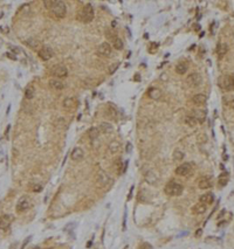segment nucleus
Masks as SVG:
<instances>
[{
  "mask_svg": "<svg viewBox=\"0 0 234 249\" xmlns=\"http://www.w3.org/2000/svg\"><path fill=\"white\" fill-rule=\"evenodd\" d=\"M43 5L47 8H49L52 14L55 15L56 18H63L67 13L66 4L61 0H45Z\"/></svg>",
  "mask_w": 234,
  "mask_h": 249,
  "instance_id": "obj_1",
  "label": "nucleus"
},
{
  "mask_svg": "<svg viewBox=\"0 0 234 249\" xmlns=\"http://www.w3.org/2000/svg\"><path fill=\"white\" fill-rule=\"evenodd\" d=\"M148 96L151 98V99H155V101H159L163 96V93L159 88H150L148 90Z\"/></svg>",
  "mask_w": 234,
  "mask_h": 249,
  "instance_id": "obj_16",
  "label": "nucleus"
},
{
  "mask_svg": "<svg viewBox=\"0 0 234 249\" xmlns=\"http://www.w3.org/2000/svg\"><path fill=\"white\" fill-rule=\"evenodd\" d=\"M214 201V195L212 193H205L199 198V202L204 204V205H211Z\"/></svg>",
  "mask_w": 234,
  "mask_h": 249,
  "instance_id": "obj_18",
  "label": "nucleus"
},
{
  "mask_svg": "<svg viewBox=\"0 0 234 249\" xmlns=\"http://www.w3.org/2000/svg\"><path fill=\"white\" fill-rule=\"evenodd\" d=\"M101 133V130L100 127H90L89 130H88V136H89V138L90 139H96V138H99V136H100Z\"/></svg>",
  "mask_w": 234,
  "mask_h": 249,
  "instance_id": "obj_28",
  "label": "nucleus"
},
{
  "mask_svg": "<svg viewBox=\"0 0 234 249\" xmlns=\"http://www.w3.org/2000/svg\"><path fill=\"white\" fill-rule=\"evenodd\" d=\"M211 185H212V181L208 177H201L198 180V187L201 189H207L211 187Z\"/></svg>",
  "mask_w": 234,
  "mask_h": 249,
  "instance_id": "obj_19",
  "label": "nucleus"
},
{
  "mask_svg": "<svg viewBox=\"0 0 234 249\" xmlns=\"http://www.w3.org/2000/svg\"><path fill=\"white\" fill-rule=\"evenodd\" d=\"M78 20H81L84 24H89L90 21H93L94 19V8L91 4H87L82 7L81 12H78Z\"/></svg>",
  "mask_w": 234,
  "mask_h": 249,
  "instance_id": "obj_2",
  "label": "nucleus"
},
{
  "mask_svg": "<svg viewBox=\"0 0 234 249\" xmlns=\"http://www.w3.org/2000/svg\"><path fill=\"white\" fill-rule=\"evenodd\" d=\"M49 86L54 89V90H62L63 89V82L61 80H56V78H52L49 81Z\"/></svg>",
  "mask_w": 234,
  "mask_h": 249,
  "instance_id": "obj_24",
  "label": "nucleus"
},
{
  "mask_svg": "<svg viewBox=\"0 0 234 249\" xmlns=\"http://www.w3.org/2000/svg\"><path fill=\"white\" fill-rule=\"evenodd\" d=\"M70 158L74 161H80L84 158V151L81 148H75L70 153Z\"/></svg>",
  "mask_w": 234,
  "mask_h": 249,
  "instance_id": "obj_14",
  "label": "nucleus"
},
{
  "mask_svg": "<svg viewBox=\"0 0 234 249\" xmlns=\"http://www.w3.org/2000/svg\"><path fill=\"white\" fill-rule=\"evenodd\" d=\"M4 160V152H0V163Z\"/></svg>",
  "mask_w": 234,
  "mask_h": 249,
  "instance_id": "obj_43",
  "label": "nucleus"
},
{
  "mask_svg": "<svg viewBox=\"0 0 234 249\" xmlns=\"http://www.w3.org/2000/svg\"><path fill=\"white\" fill-rule=\"evenodd\" d=\"M192 102L196 105H204L206 103V96L202 95V94H197L192 97Z\"/></svg>",
  "mask_w": 234,
  "mask_h": 249,
  "instance_id": "obj_25",
  "label": "nucleus"
},
{
  "mask_svg": "<svg viewBox=\"0 0 234 249\" xmlns=\"http://www.w3.org/2000/svg\"><path fill=\"white\" fill-rule=\"evenodd\" d=\"M97 53L100 54L101 56L110 58L111 56V53H112V48H111V46L108 42H103V43H101L100 46H99Z\"/></svg>",
  "mask_w": 234,
  "mask_h": 249,
  "instance_id": "obj_13",
  "label": "nucleus"
},
{
  "mask_svg": "<svg viewBox=\"0 0 234 249\" xmlns=\"http://www.w3.org/2000/svg\"><path fill=\"white\" fill-rule=\"evenodd\" d=\"M112 183V179L110 178V176L104 172V171H100L96 176V184L99 185L100 187H105L108 186L109 184Z\"/></svg>",
  "mask_w": 234,
  "mask_h": 249,
  "instance_id": "obj_8",
  "label": "nucleus"
},
{
  "mask_svg": "<svg viewBox=\"0 0 234 249\" xmlns=\"http://www.w3.org/2000/svg\"><path fill=\"white\" fill-rule=\"evenodd\" d=\"M53 55H54V52H53V49H52L49 46H42V48H41L40 52H39V56H40V59L43 60V61L50 60V59L53 58Z\"/></svg>",
  "mask_w": 234,
  "mask_h": 249,
  "instance_id": "obj_12",
  "label": "nucleus"
},
{
  "mask_svg": "<svg viewBox=\"0 0 234 249\" xmlns=\"http://www.w3.org/2000/svg\"><path fill=\"white\" fill-rule=\"evenodd\" d=\"M144 179L150 185H158L159 184V180H161L159 174L155 170H148L145 172V174H144Z\"/></svg>",
  "mask_w": 234,
  "mask_h": 249,
  "instance_id": "obj_6",
  "label": "nucleus"
},
{
  "mask_svg": "<svg viewBox=\"0 0 234 249\" xmlns=\"http://www.w3.org/2000/svg\"><path fill=\"white\" fill-rule=\"evenodd\" d=\"M202 82V77L199 73H192L187 76L186 78V83L191 87V88H197L199 87Z\"/></svg>",
  "mask_w": 234,
  "mask_h": 249,
  "instance_id": "obj_9",
  "label": "nucleus"
},
{
  "mask_svg": "<svg viewBox=\"0 0 234 249\" xmlns=\"http://www.w3.org/2000/svg\"><path fill=\"white\" fill-rule=\"evenodd\" d=\"M112 47H114L116 50H122V49H123V47H124L123 41H122L120 37H117V39L112 42Z\"/></svg>",
  "mask_w": 234,
  "mask_h": 249,
  "instance_id": "obj_32",
  "label": "nucleus"
},
{
  "mask_svg": "<svg viewBox=\"0 0 234 249\" xmlns=\"http://www.w3.org/2000/svg\"><path fill=\"white\" fill-rule=\"evenodd\" d=\"M9 129H11V125H7V129H6V136L8 135V132H9Z\"/></svg>",
  "mask_w": 234,
  "mask_h": 249,
  "instance_id": "obj_44",
  "label": "nucleus"
},
{
  "mask_svg": "<svg viewBox=\"0 0 234 249\" xmlns=\"http://www.w3.org/2000/svg\"><path fill=\"white\" fill-rule=\"evenodd\" d=\"M32 206V200L28 195H22L19 198L17 205H15V211L18 213H22L25 211H27L28 208H31Z\"/></svg>",
  "mask_w": 234,
  "mask_h": 249,
  "instance_id": "obj_5",
  "label": "nucleus"
},
{
  "mask_svg": "<svg viewBox=\"0 0 234 249\" xmlns=\"http://www.w3.org/2000/svg\"><path fill=\"white\" fill-rule=\"evenodd\" d=\"M222 102L226 105H233L234 104V96L233 95H225L222 97Z\"/></svg>",
  "mask_w": 234,
  "mask_h": 249,
  "instance_id": "obj_31",
  "label": "nucleus"
},
{
  "mask_svg": "<svg viewBox=\"0 0 234 249\" xmlns=\"http://www.w3.org/2000/svg\"><path fill=\"white\" fill-rule=\"evenodd\" d=\"M197 122L199 123H204L205 122V118H206V111L204 109H197L193 111V115H192Z\"/></svg>",
  "mask_w": 234,
  "mask_h": 249,
  "instance_id": "obj_17",
  "label": "nucleus"
},
{
  "mask_svg": "<svg viewBox=\"0 0 234 249\" xmlns=\"http://www.w3.org/2000/svg\"><path fill=\"white\" fill-rule=\"evenodd\" d=\"M201 233H202V230H201V229H198V232H197V234H196V235H197V236H199Z\"/></svg>",
  "mask_w": 234,
  "mask_h": 249,
  "instance_id": "obj_46",
  "label": "nucleus"
},
{
  "mask_svg": "<svg viewBox=\"0 0 234 249\" xmlns=\"http://www.w3.org/2000/svg\"><path fill=\"white\" fill-rule=\"evenodd\" d=\"M233 110H234V109H233Z\"/></svg>",
  "mask_w": 234,
  "mask_h": 249,
  "instance_id": "obj_48",
  "label": "nucleus"
},
{
  "mask_svg": "<svg viewBox=\"0 0 234 249\" xmlns=\"http://www.w3.org/2000/svg\"><path fill=\"white\" fill-rule=\"evenodd\" d=\"M19 12H24V14H25V13H28V12H30V5H28V4L22 5V6L20 7Z\"/></svg>",
  "mask_w": 234,
  "mask_h": 249,
  "instance_id": "obj_37",
  "label": "nucleus"
},
{
  "mask_svg": "<svg viewBox=\"0 0 234 249\" xmlns=\"http://www.w3.org/2000/svg\"><path fill=\"white\" fill-rule=\"evenodd\" d=\"M26 45H27L28 47H31V48L35 49V48L39 46V41H37V40H35V39H28V40H26Z\"/></svg>",
  "mask_w": 234,
  "mask_h": 249,
  "instance_id": "obj_35",
  "label": "nucleus"
},
{
  "mask_svg": "<svg viewBox=\"0 0 234 249\" xmlns=\"http://www.w3.org/2000/svg\"><path fill=\"white\" fill-rule=\"evenodd\" d=\"M139 78H140V77H139V75H138V74H137V75H135V80H138L137 82H139Z\"/></svg>",
  "mask_w": 234,
  "mask_h": 249,
  "instance_id": "obj_45",
  "label": "nucleus"
},
{
  "mask_svg": "<svg viewBox=\"0 0 234 249\" xmlns=\"http://www.w3.org/2000/svg\"><path fill=\"white\" fill-rule=\"evenodd\" d=\"M62 105H63V108L67 109V110L74 109V108L76 107V101H75V98H73V97H67V98L63 99Z\"/></svg>",
  "mask_w": 234,
  "mask_h": 249,
  "instance_id": "obj_23",
  "label": "nucleus"
},
{
  "mask_svg": "<svg viewBox=\"0 0 234 249\" xmlns=\"http://www.w3.org/2000/svg\"><path fill=\"white\" fill-rule=\"evenodd\" d=\"M108 150H109V152H110L111 155H116V153L121 150V144H120V142L112 140V142L108 145Z\"/></svg>",
  "mask_w": 234,
  "mask_h": 249,
  "instance_id": "obj_21",
  "label": "nucleus"
},
{
  "mask_svg": "<svg viewBox=\"0 0 234 249\" xmlns=\"http://www.w3.org/2000/svg\"><path fill=\"white\" fill-rule=\"evenodd\" d=\"M9 48L13 50V52H20V48H18V47H13V46H9Z\"/></svg>",
  "mask_w": 234,
  "mask_h": 249,
  "instance_id": "obj_42",
  "label": "nucleus"
},
{
  "mask_svg": "<svg viewBox=\"0 0 234 249\" xmlns=\"http://www.w3.org/2000/svg\"><path fill=\"white\" fill-rule=\"evenodd\" d=\"M50 73L53 76H55L58 78H65L68 76V69L63 64H56V65L52 67Z\"/></svg>",
  "mask_w": 234,
  "mask_h": 249,
  "instance_id": "obj_7",
  "label": "nucleus"
},
{
  "mask_svg": "<svg viewBox=\"0 0 234 249\" xmlns=\"http://www.w3.org/2000/svg\"><path fill=\"white\" fill-rule=\"evenodd\" d=\"M105 36L108 37V40H110L111 42H114L118 36H117V32L115 31L114 28H108L105 30Z\"/></svg>",
  "mask_w": 234,
  "mask_h": 249,
  "instance_id": "obj_29",
  "label": "nucleus"
},
{
  "mask_svg": "<svg viewBox=\"0 0 234 249\" xmlns=\"http://www.w3.org/2000/svg\"><path fill=\"white\" fill-rule=\"evenodd\" d=\"M100 130L101 132H103V133H111L114 131V126L110 123H108V122H103V123L100 124Z\"/></svg>",
  "mask_w": 234,
  "mask_h": 249,
  "instance_id": "obj_27",
  "label": "nucleus"
},
{
  "mask_svg": "<svg viewBox=\"0 0 234 249\" xmlns=\"http://www.w3.org/2000/svg\"><path fill=\"white\" fill-rule=\"evenodd\" d=\"M31 239H32V236H31V235H30L28 237H26V240H25V242H24V243L21 245V249H24V248H25V247H26V246H27V245H28V243H30V241H31Z\"/></svg>",
  "mask_w": 234,
  "mask_h": 249,
  "instance_id": "obj_40",
  "label": "nucleus"
},
{
  "mask_svg": "<svg viewBox=\"0 0 234 249\" xmlns=\"http://www.w3.org/2000/svg\"><path fill=\"white\" fill-rule=\"evenodd\" d=\"M187 70H189V63L185 62V61H181V62H179L177 65H176V71H177V74H179V75L185 74Z\"/></svg>",
  "mask_w": 234,
  "mask_h": 249,
  "instance_id": "obj_22",
  "label": "nucleus"
},
{
  "mask_svg": "<svg viewBox=\"0 0 234 249\" xmlns=\"http://www.w3.org/2000/svg\"><path fill=\"white\" fill-rule=\"evenodd\" d=\"M183 189L184 187L176 181H168L164 187V192L170 196H179L183 193Z\"/></svg>",
  "mask_w": 234,
  "mask_h": 249,
  "instance_id": "obj_4",
  "label": "nucleus"
},
{
  "mask_svg": "<svg viewBox=\"0 0 234 249\" xmlns=\"http://www.w3.org/2000/svg\"><path fill=\"white\" fill-rule=\"evenodd\" d=\"M34 95H35V89H34V87L28 86V87L25 89V97H26L27 99H32L34 97Z\"/></svg>",
  "mask_w": 234,
  "mask_h": 249,
  "instance_id": "obj_30",
  "label": "nucleus"
},
{
  "mask_svg": "<svg viewBox=\"0 0 234 249\" xmlns=\"http://www.w3.org/2000/svg\"><path fill=\"white\" fill-rule=\"evenodd\" d=\"M118 65H120V63H114V64H111L110 67H109V74H114L116 70H117V68H118Z\"/></svg>",
  "mask_w": 234,
  "mask_h": 249,
  "instance_id": "obj_36",
  "label": "nucleus"
},
{
  "mask_svg": "<svg viewBox=\"0 0 234 249\" xmlns=\"http://www.w3.org/2000/svg\"><path fill=\"white\" fill-rule=\"evenodd\" d=\"M31 189H32L33 192H36V193H37V192H40V191L42 189V186H41L40 184H33V185L31 186Z\"/></svg>",
  "mask_w": 234,
  "mask_h": 249,
  "instance_id": "obj_38",
  "label": "nucleus"
},
{
  "mask_svg": "<svg viewBox=\"0 0 234 249\" xmlns=\"http://www.w3.org/2000/svg\"><path fill=\"white\" fill-rule=\"evenodd\" d=\"M206 209H207L206 205H204V204L199 202V204L194 205V206L192 207V209H191V211H192V213H193V214L199 215V214H204V213L206 212Z\"/></svg>",
  "mask_w": 234,
  "mask_h": 249,
  "instance_id": "obj_20",
  "label": "nucleus"
},
{
  "mask_svg": "<svg viewBox=\"0 0 234 249\" xmlns=\"http://www.w3.org/2000/svg\"><path fill=\"white\" fill-rule=\"evenodd\" d=\"M191 170H192V164L191 163H184L176 168V174H178L180 177H186V176L190 174Z\"/></svg>",
  "mask_w": 234,
  "mask_h": 249,
  "instance_id": "obj_10",
  "label": "nucleus"
},
{
  "mask_svg": "<svg viewBox=\"0 0 234 249\" xmlns=\"http://www.w3.org/2000/svg\"><path fill=\"white\" fill-rule=\"evenodd\" d=\"M13 220H14V218L11 214H4V215H1L0 217V230H7L11 227Z\"/></svg>",
  "mask_w": 234,
  "mask_h": 249,
  "instance_id": "obj_11",
  "label": "nucleus"
},
{
  "mask_svg": "<svg viewBox=\"0 0 234 249\" xmlns=\"http://www.w3.org/2000/svg\"><path fill=\"white\" fill-rule=\"evenodd\" d=\"M228 180H230V176L227 172H224L222 174H220L219 179H218V183H219V187H225L227 184H228Z\"/></svg>",
  "mask_w": 234,
  "mask_h": 249,
  "instance_id": "obj_26",
  "label": "nucleus"
},
{
  "mask_svg": "<svg viewBox=\"0 0 234 249\" xmlns=\"http://www.w3.org/2000/svg\"><path fill=\"white\" fill-rule=\"evenodd\" d=\"M215 52H217L218 58L219 59H222L227 54V52H228V46L225 42H219L218 46H217V50Z\"/></svg>",
  "mask_w": 234,
  "mask_h": 249,
  "instance_id": "obj_15",
  "label": "nucleus"
},
{
  "mask_svg": "<svg viewBox=\"0 0 234 249\" xmlns=\"http://www.w3.org/2000/svg\"><path fill=\"white\" fill-rule=\"evenodd\" d=\"M185 123L189 125L190 127H194L198 122L196 121V118H194L193 116H186V117H185Z\"/></svg>",
  "mask_w": 234,
  "mask_h": 249,
  "instance_id": "obj_33",
  "label": "nucleus"
},
{
  "mask_svg": "<svg viewBox=\"0 0 234 249\" xmlns=\"http://www.w3.org/2000/svg\"><path fill=\"white\" fill-rule=\"evenodd\" d=\"M138 249H152V246L151 245H149V243H140V246H139V248Z\"/></svg>",
  "mask_w": 234,
  "mask_h": 249,
  "instance_id": "obj_39",
  "label": "nucleus"
},
{
  "mask_svg": "<svg viewBox=\"0 0 234 249\" xmlns=\"http://www.w3.org/2000/svg\"><path fill=\"white\" fill-rule=\"evenodd\" d=\"M173 160H176V161H180V160H183L184 159V152H181V151H179V150H176L174 152H173Z\"/></svg>",
  "mask_w": 234,
  "mask_h": 249,
  "instance_id": "obj_34",
  "label": "nucleus"
},
{
  "mask_svg": "<svg viewBox=\"0 0 234 249\" xmlns=\"http://www.w3.org/2000/svg\"><path fill=\"white\" fill-rule=\"evenodd\" d=\"M6 55H7L9 59H12V60H17V56H15V55H12L11 53H6Z\"/></svg>",
  "mask_w": 234,
  "mask_h": 249,
  "instance_id": "obj_41",
  "label": "nucleus"
},
{
  "mask_svg": "<svg viewBox=\"0 0 234 249\" xmlns=\"http://www.w3.org/2000/svg\"><path fill=\"white\" fill-rule=\"evenodd\" d=\"M33 249H41V248H39V247H35V248H33Z\"/></svg>",
  "mask_w": 234,
  "mask_h": 249,
  "instance_id": "obj_47",
  "label": "nucleus"
},
{
  "mask_svg": "<svg viewBox=\"0 0 234 249\" xmlns=\"http://www.w3.org/2000/svg\"><path fill=\"white\" fill-rule=\"evenodd\" d=\"M218 86L221 90L231 91L234 89V76L232 75H222L218 80Z\"/></svg>",
  "mask_w": 234,
  "mask_h": 249,
  "instance_id": "obj_3",
  "label": "nucleus"
}]
</instances>
